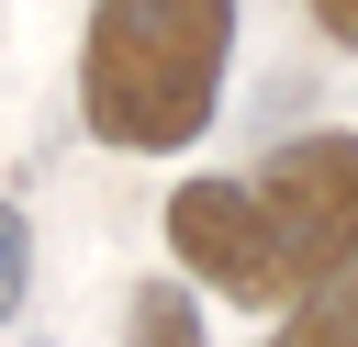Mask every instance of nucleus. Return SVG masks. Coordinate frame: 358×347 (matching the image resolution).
<instances>
[{
  "mask_svg": "<svg viewBox=\"0 0 358 347\" xmlns=\"http://www.w3.org/2000/svg\"><path fill=\"white\" fill-rule=\"evenodd\" d=\"M168 257H179L201 291L246 302V313H291V302H302V269H291L257 179H179V190H168Z\"/></svg>",
  "mask_w": 358,
  "mask_h": 347,
  "instance_id": "2",
  "label": "nucleus"
},
{
  "mask_svg": "<svg viewBox=\"0 0 358 347\" xmlns=\"http://www.w3.org/2000/svg\"><path fill=\"white\" fill-rule=\"evenodd\" d=\"M22 280H34V235H22V213L0 201V325L22 313Z\"/></svg>",
  "mask_w": 358,
  "mask_h": 347,
  "instance_id": "6",
  "label": "nucleus"
},
{
  "mask_svg": "<svg viewBox=\"0 0 358 347\" xmlns=\"http://www.w3.org/2000/svg\"><path fill=\"white\" fill-rule=\"evenodd\" d=\"M268 347H358V269L313 280V291L280 313V336H268Z\"/></svg>",
  "mask_w": 358,
  "mask_h": 347,
  "instance_id": "4",
  "label": "nucleus"
},
{
  "mask_svg": "<svg viewBox=\"0 0 358 347\" xmlns=\"http://www.w3.org/2000/svg\"><path fill=\"white\" fill-rule=\"evenodd\" d=\"M257 201H268L302 291L336 280V269H358V134H291L257 168Z\"/></svg>",
  "mask_w": 358,
  "mask_h": 347,
  "instance_id": "3",
  "label": "nucleus"
},
{
  "mask_svg": "<svg viewBox=\"0 0 358 347\" xmlns=\"http://www.w3.org/2000/svg\"><path fill=\"white\" fill-rule=\"evenodd\" d=\"M313 22H324L336 45H358V0H313Z\"/></svg>",
  "mask_w": 358,
  "mask_h": 347,
  "instance_id": "7",
  "label": "nucleus"
},
{
  "mask_svg": "<svg viewBox=\"0 0 358 347\" xmlns=\"http://www.w3.org/2000/svg\"><path fill=\"white\" fill-rule=\"evenodd\" d=\"M123 347H201V302L168 291V280H145V291L123 302Z\"/></svg>",
  "mask_w": 358,
  "mask_h": 347,
  "instance_id": "5",
  "label": "nucleus"
},
{
  "mask_svg": "<svg viewBox=\"0 0 358 347\" xmlns=\"http://www.w3.org/2000/svg\"><path fill=\"white\" fill-rule=\"evenodd\" d=\"M224 56H235V0H90L78 112L123 157H179L224 101Z\"/></svg>",
  "mask_w": 358,
  "mask_h": 347,
  "instance_id": "1",
  "label": "nucleus"
}]
</instances>
